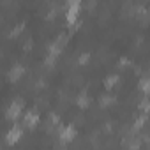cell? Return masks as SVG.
I'll return each mask as SVG.
<instances>
[{
  "label": "cell",
  "mask_w": 150,
  "mask_h": 150,
  "mask_svg": "<svg viewBox=\"0 0 150 150\" xmlns=\"http://www.w3.org/2000/svg\"><path fill=\"white\" fill-rule=\"evenodd\" d=\"M18 113H20V104L16 103V104H13V106L9 108L7 117H9V118H16V117H18Z\"/></svg>",
  "instance_id": "cell-1"
},
{
  "label": "cell",
  "mask_w": 150,
  "mask_h": 150,
  "mask_svg": "<svg viewBox=\"0 0 150 150\" xmlns=\"http://www.w3.org/2000/svg\"><path fill=\"white\" fill-rule=\"evenodd\" d=\"M20 138V129L16 127V129H11V132H9V136H7V141L9 143H13V141H16Z\"/></svg>",
  "instance_id": "cell-2"
},
{
  "label": "cell",
  "mask_w": 150,
  "mask_h": 150,
  "mask_svg": "<svg viewBox=\"0 0 150 150\" xmlns=\"http://www.w3.org/2000/svg\"><path fill=\"white\" fill-rule=\"evenodd\" d=\"M72 136H74V129H72V127H67V129L64 131V134H62L64 139H72Z\"/></svg>",
  "instance_id": "cell-3"
}]
</instances>
